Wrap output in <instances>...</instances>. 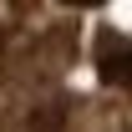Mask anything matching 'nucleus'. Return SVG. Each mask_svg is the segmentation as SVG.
Wrapping results in <instances>:
<instances>
[{"label": "nucleus", "mask_w": 132, "mask_h": 132, "mask_svg": "<svg viewBox=\"0 0 132 132\" xmlns=\"http://www.w3.org/2000/svg\"><path fill=\"white\" fill-rule=\"evenodd\" d=\"M71 5H92V0H71Z\"/></svg>", "instance_id": "3"}, {"label": "nucleus", "mask_w": 132, "mask_h": 132, "mask_svg": "<svg viewBox=\"0 0 132 132\" xmlns=\"http://www.w3.org/2000/svg\"><path fill=\"white\" fill-rule=\"evenodd\" d=\"M61 122H66L61 107H36L31 122H26V132H61Z\"/></svg>", "instance_id": "2"}, {"label": "nucleus", "mask_w": 132, "mask_h": 132, "mask_svg": "<svg viewBox=\"0 0 132 132\" xmlns=\"http://www.w3.org/2000/svg\"><path fill=\"white\" fill-rule=\"evenodd\" d=\"M102 76L112 86H132V46L127 41H112V46L102 51Z\"/></svg>", "instance_id": "1"}]
</instances>
